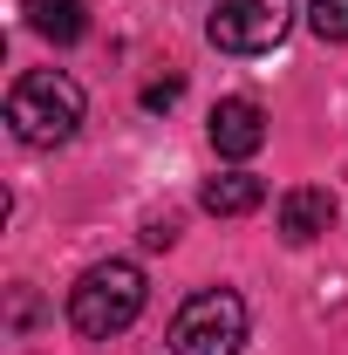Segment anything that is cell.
Here are the masks:
<instances>
[{
	"label": "cell",
	"instance_id": "ba28073f",
	"mask_svg": "<svg viewBox=\"0 0 348 355\" xmlns=\"http://www.w3.org/2000/svg\"><path fill=\"white\" fill-rule=\"evenodd\" d=\"M28 28H35L42 42L69 48V42L89 35V7H82V0H28Z\"/></svg>",
	"mask_w": 348,
	"mask_h": 355
},
{
	"label": "cell",
	"instance_id": "7a4b0ae2",
	"mask_svg": "<svg viewBox=\"0 0 348 355\" xmlns=\"http://www.w3.org/2000/svg\"><path fill=\"white\" fill-rule=\"evenodd\" d=\"M143 266L137 260H96L69 287V328L89 335V342H110V335H123L137 314H143Z\"/></svg>",
	"mask_w": 348,
	"mask_h": 355
},
{
	"label": "cell",
	"instance_id": "8fae6325",
	"mask_svg": "<svg viewBox=\"0 0 348 355\" xmlns=\"http://www.w3.org/2000/svg\"><path fill=\"white\" fill-rule=\"evenodd\" d=\"M171 239H177V225H171V219H150V225H143V246H150V253H164Z\"/></svg>",
	"mask_w": 348,
	"mask_h": 355
},
{
	"label": "cell",
	"instance_id": "277c9868",
	"mask_svg": "<svg viewBox=\"0 0 348 355\" xmlns=\"http://www.w3.org/2000/svg\"><path fill=\"white\" fill-rule=\"evenodd\" d=\"M287 28H294V0H212V21H205L212 48L225 55H266L287 42Z\"/></svg>",
	"mask_w": 348,
	"mask_h": 355
},
{
	"label": "cell",
	"instance_id": "3957f363",
	"mask_svg": "<svg viewBox=\"0 0 348 355\" xmlns=\"http://www.w3.org/2000/svg\"><path fill=\"white\" fill-rule=\"evenodd\" d=\"M246 342V301L232 287H198L171 314V355H239Z\"/></svg>",
	"mask_w": 348,
	"mask_h": 355
},
{
	"label": "cell",
	"instance_id": "9c48e42d",
	"mask_svg": "<svg viewBox=\"0 0 348 355\" xmlns=\"http://www.w3.org/2000/svg\"><path fill=\"white\" fill-rule=\"evenodd\" d=\"M307 28L321 42H348V0H314L307 7Z\"/></svg>",
	"mask_w": 348,
	"mask_h": 355
},
{
	"label": "cell",
	"instance_id": "52a82bcc",
	"mask_svg": "<svg viewBox=\"0 0 348 355\" xmlns=\"http://www.w3.org/2000/svg\"><path fill=\"white\" fill-rule=\"evenodd\" d=\"M198 205H205L212 219H246V212H260V205H266V184L253 171H218V178H205Z\"/></svg>",
	"mask_w": 348,
	"mask_h": 355
},
{
	"label": "cell",
	"instance_id": "30bf717a",
	"mask_svg": "<svg viewBox=\"0 0 348 355\" xmlns=\"http://www.w3.org/2000/svg\"><path fill=\"white\" fill-rule=\"evenodd\" d=\"M177 89H184L177 76H164V83H150V89H143V110H171V103H177Z\"/></svg>",
	"mask_w": 348,
	"mask_h": 355
},
{
	"label": "cell",
	"instance_id": "7c38bea8",
	"mask_svg": "<svg viewBox=\"0 0 348 355\" xmlns=\"http://www.w3.org/2000/svg\"><path fill=\"white\" fill-rule=\"evenodd\" d=\"M28 321H35V294H28V287H14V328H28Z\"/></svg>",
	"mask_w": 348,
	"mask_h": 355
},
{
	"label": "cell",
	"instance_id": "8992f818",
	"mask_svg": "<svg viewBox=\"0 0 348 355\" xmlns=\"http://www.w3.org/2000/svg\"><path fill=\"white\" fill-rule=\"evenodd\" d=\"M328 225H335V191H328V184H294V191L280 198V239H287V246L321 239Z\"/></svg>",
	"mask_w": 348,
	"mask_h": 355
},
{
	"label": "cell",
	"instance_id": "5b68a950",
	"mask_svg": "<svg viewBox=\"0 0 348 355\" xmlns=\"http://www.w3.org/2000/svg\"><path fill=\"white\" fill-rule=\"evenodd\" d=\"M205 130H212V150H218V157L246 164V157H260V144H266V110H260V103H246V96H225Z\"/></svg>",
	"mask_w": 348,
	"mask_h": 355
},
{
	"label": "cell",
	"instance_id": "6da1fadb",
	"mask_svg": "<svg viewBox=\"0 0 348 355\" xmlns=\"http://www.w3.org/2000/svg\"><path fill=\"white\" fill-rule=\"evenodd\" d=\"M7 130L35 150H55L82 130V83L62 69H28L21 83L7 89Z\"/></svg>",
	"mask_w": 348,
	"mask_h": 355
}]
</instances>
